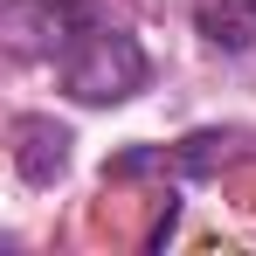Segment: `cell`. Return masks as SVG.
I'll return each instance as SVG.
<instances>
[{
	"instance_id": "obj_1",
	"label": "cell",
	"mask_w": 256,
	"mask_h": 256,
	"mask_svg": "<svg viewBox=\"0 0 256 256\" xmlns=\"http://www.w3.org/2000/svg\"><path fill=\"white\" fill-rule=\"evenodd\" d=\"M56 70H62V90H70L76 104L104 111V104H125L132 90L146 84V48H138V35L97 21V28H84V35L70 42V56H62Z\"/></svg>"
},
{
	"instance_id": "obj_2",
	"label": "cell",
	"mask_w": 256,
	"mask_h": 256,
	"mask_svg": "<svg viewBox=\"0 0 256 256\" xmlns=\"http://www.w3.org/2000/svg\"><path fill=\"white\" fill-rule=\"evenodd\" d=\"M104 21L97 0H7L0 7V42L21 62H62L70 42Z\"/></svg>"
},
{
	"instance_id": "obj_3",
	"label": "cell",
	"mask_w": 256,
	"mask_h": 256,
	"mask_svg": "<svg viewBox=\"0 0 256 256\" xmlns=\"http://www.w3.org/2000/svg\"><path fill=\"white\" fill-rule=\"evenodd\" d=\"M14 173L28 187H56L70 173V132L56 118H14Z\"/></svg>"
},
{
	"instance_id": "obj_4",
	"label": "cell",
	"mask_w": 256,
	"mask_h": 256,
	"mask_svg": "<svg viewBox=\"0 0 256 256\" xmlns=\"http://www.w3.org/2000/svg\"><path fill=\"white\" fill-rule=\"evenodd\" d=\"M173 152V173H187V180H208V173L236 166L242 152H250V138L242 132H187L180 146H166Z\"/></svg>"
},
{
	"instance_id": "obj_5",
	"label": "cell",
	"mask_w": 256,
	"mask_h": 256,
	"mask_svg": "<svg viewBox=\"0 0 256 256\" xmlns=\"http://www.w3.org/2000/svg\"><path fill=\"white\" fill-rule=\"evenodd\" d=\"M194 21H201V35H208L214 48H228V56L256 48V7L250 0H194Z\"/></svg>"
},
{
	"instance_id": "obj_6",
	"label": "cell",
	"mask_w": 256,
	"mask_h": 256,
	"mask_svg": "<svg viewBox=\"0 0 256 256\" xmlns=\"http://www.w3.org/2000/svg\"><path fill=\"white\" fill-rule=\"evenodd\" d=\"M250 7H256V0H250Z\"/></svg>"
}]
</instances>
